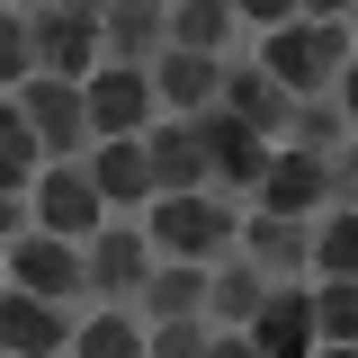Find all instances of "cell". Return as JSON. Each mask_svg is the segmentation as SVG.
Returning <instances> with one entry per match:
<instances>
[{
    "label": "cell",
    "instance_id": "f1b7e54d",
    "mask_svg": "<svg viewBox=\"0 0 358 358\" xmlns=\"http://www.w3.org/2000/svg\"><path fill=\"white\" fill-rule=\"evenodd\" d=\"M27 224H36V215H27V188H0V251H9Z\"/></svg>",
    "mask_w": 358,
    "mask_h": 358
},
{
    "label": "cell",
    "instance_id": "7c38bea8",
    "mask_svg": "<svg viewBox=\"0 0 358 358\" xmlns=\"http://www.w3.org/2000/svg\"><path fill=\"white\" fill-rule=\"evenodd\" d=\"M242 341H251V358H313V305H305V287H268L260 305H251V322H242Z\"/></svg>",
    "mask_w": 358,
    "mask_h": 358
},
{
    "label": "cell",
    "instance_id": "6da1fadb",
    "mask_svg": "<svg viewBox=\"0 0 358 358\" xmlns=\"http://www.w3.org/2000/svg\"><path fill=\"white\" fill-rule=\"evenodd\" d=\"M233 224L242 206L224 197V188H179V197H152L143 206V242H152V260H224L233 251Z\"/></svg>",
    "mask_w": 358,
    "mask_h": 358
},
{
    "label": "cell",
    "instance_id": "836d02e7",
    "mask_svg": "<svg viewBox=\"0 0 358 358\" xmlns=\"http://www.w3.org/2000/svg\"><path fill=\"white\" fill-rule=\"evenodd\" d=\"M143 9H171V0H143Z\"/></svg>",
    "mask_w": 358,
    "mask_h": 358
},
{
    "label": "cell",
    "instance_id": "2e32d148",
    "mask_svg": "<svg viewBox=\"0 0 358 358\" xmlns=\"http://www.w3.org/2000/svg\"><path fill=\"white\" fill-rule=\"evenodd\" d=\"M143 322H206V268L197 260H152V278L134 287Z\"/></svg>",
    "mask_w": 358,
    "mask_h": 358
},
{
    "label": "cell",
    "instance_id": "ffe728a7",
    "mask_svg": "<svg viewBox=\"0 0 358 358\" xmlns=\"http://www.w3.org/2000/svg\"><path fill=\"white\" fill-rule=\"evenodd\" d=\"M242 36V18H233V0H171L162 9V45H179V54H215Z\"/></svg>",
    "mask_w": 358,
    "mask_h": 358
},
{
    "label": "cell",
    "instance_id": "30bf717a",
    "mask_svg": "<svg viewBox=\"0 0 358 358\" xmlns=\"http://www.w3.org/2000/svg\"><path fill=\"white\" fill-rule=\"evenodd\" d=\"M143 278H152V242H143V224H99V233L81 242V287H90V296L134 305Z\"/></svg>",
    "mask_w": 358,
    "mask_h": 358
},
{
    "label": "cell",
    "instance_id": "8fae6325",
    "mask_svg": "<svg viewBox=\"0 0 358 358\" xmlns=\"http://www.w3.org/2000/svg\"><path fill=\"white\" fill-rule=\"evenodd\" d=\"M72 305H45V296H18V287H0V350L9 358H63L72 350Z\"/></svg>",
    "mask_w": 358,
    "mask_h": 358
},
{
    "label": "cell",
    "instance_id": "ba28073f",
    "mask_svg": "<svg viewBox=\"0 0 358 358\" xmlns=\"http://www.w3.org/2000/svg\"><path fill=\"white\" fill-rule=\"evenodd\" d=\"M27 215H36V233L90 242V233L108 224V206H99V188H90V171H81V162H45V171L27 179Z\"/></svg>",
    "mask_w": 358,
    "mask_h": 358
},
{
    "label": "cell",
    "instance_id": "9c48e42d",
    "mask_svg": "<svg viewBox=\"0 0 358 358\" xmlns=\"http://www.w3.org/2000/svg\"><path fill=\"white\" fill-rule=\"evenodd\" d=\"M81 117H90V143H126V134H143L162 108H152V81H143V72L99 63V72L81 81Z\"/></svg>",
    "mask_w": 358,
    "mask_h": 358
},
{
    "label": "cell",
    "instance_id": "e0dca14e",
    "mask_svg": "<svg viewBox=\"0 0 358 358\" xmlns=\"http://www.w3.org/2000/svg\"><path fill=\"white\" fill-rule=\"evenodd\" d=\"M152 54H162V9H143V0H108V9H99V63L143 72Z\"/></svg>",
    "mask_w": 358,
    "mask_h": 358
},
{
    "label": "cell",
    "instance_id": "f546056e",
    "mask_svg": "<svg viewBox=\"0 0 358 358\" xmlns=\"http://www.w3.org/2000/svg\"><path fill=\"white\" fill-rule=\"evenodd\" d=\"M296 18H322V27H350V0H296Z\"/></svg>",
    "mask_w": 358,
    "mask_h": 358
},
{
    "label": "cell",
    "instance_id": "4dcf8cb0",
    "mask_svg": "<svg viewBox=\"0 0 358 358\" xmlns=\"http://www.w3.org/2000/svg\"><path fill=\"white\" fill-rule=\"evenodd\" d=\"M197 358H251V341H242V331H206V350Z\"/></svg>",
    "mask_w": 358,
    "mask_h": 358
},
{
    "label": "cell",
    "instance_id": "d6a6232c",
    "mask_svg": "<svg viewBox=\"0 0 358 358\" xmlns=\"http://www.w3.org/2000/svg\"><path fill=\"white\" fill-rule=\"evenodd\" d=\"M313 358H350V350H331V341H313Z\"/></svg>",
    "mask_w": 358,
    "mask_h": 358
},
{
    "label": "cell",
    "instance_id": "5b68a950",
    "mask_svg": "<svg viewBox=\"0 0 358 358\" xmlns=\"http://www.w3.org/2000/svg\"><path fill=\"white\" fill-rule=\"evenodd\" d=\"M188 134H197V152H206V188L224 179V197H251L260 188V171H268V134H251L242 117H224V108H197L188 117Z\"/></svg>",
    "mask_w": 358,
    "mask_h": 358
},
{
    "label": "cell",
    "instance_id": "1f68e13d",
    "mask_svg": "<svg viewBox=\"0 0 358 358\" xmlns=\"http://www.w3.org/2000/svg\"><path fill=\"white\" fill-rule=\"evenodd\" d=\"M54 9H81V18H99V9H108V0H54Z\"/></svg>",
    "mask_w": 358,
    "mask_h": 358
},
{
    "label": "cell",
    "instance_id": "3957f363",
    "mask_svg": "<svg viewBox=\"0 0 358 358\" xmlns=\"http://www.w3.org/2000/svg\"><path fill=\"white\" fill-rule=\"evenodd\" d=\"M260 72L287 99H313L331 72H350V27H322V18H287L260 36Z\"/></svg>",
    "mask_w": 358,
    "mask_h": 358
},
{
    "label": "cell",
    "instance_id": "8992f818",
    "mask_svg": "<svg viewBox=\"0 0 358 358\" xmlns=\"http://www.w3.org/2000/svg\"><path fill=\"white\" fill-rule=\"evenodd\" d=\"M9 99H18V117H27V134H36V152H45V162H81V152H90L81 81H45V72H27Z\"/></svg>",
    "mask_w": 358,
    "mask_h": 358
},
{
    "label": "cell",
    "instance_id": "9a60e30c",
    "mask_svg": "<svg viewBox=\"0 0 358 358\" xmlns=\"http://www.w3.org/2000/svg\"><path fill=\"white\" fill-rule=\"evenodd\" d=\"M215 108H224V117H242L251 134H268V143H278V134H287V117H296V99H287V90L268 81L260 63H224V81H215Z\"/></svg>",
    "mask_w": 358,
    "mask_h": 358
},
{
    "label": "cell",
    "instance_id": "7402d4cb",
    "mask_svg": "<svg viewBox=\"0 0 358 358\" xmlns=\"http://www.w3.org/2000/svg\"><path fill=\"white\" fill-rule=\"evenodd\" d=\"M63 358H143V322H126L117 305H99L72 322V350Z\"/></svg>",
    "mask_w": 358,
    "mask_h": 358
},
{
    "label": "cell",
    "instance_id": "e575fe53",
    "mask_svg": "<svg viewBox=\"0 0 358 358\" xmlns=\"http://www.w3.org/2000/svg\"><path fill=\"white\" fill-rule=\"evenodd\" d=\"M0 9H18V0H0Z\"/></svg>",
    "mask_w": 358,
    "mask_h": 358
},
{
    "label": "cell",
    "instance_id": "cb8c5ba5",
    "mask_svg": "<svg viewBox=\"0 0 358 358\" xmlns=\"http://www.w3.org/2000/svg\"><path fill=\"white\" fill-rule=\"evenodd\" d=\"M305 305H313V341H331V350H350V341H358V287H350V278L305 287Z\"/></svg>",
    "mask_w": 358,
    "mask_h": 358
},
{
    "label": "cell",
    "instance_id": "ac0fdd59",
    "mask_svg": "<svg viewBox=\"0 0 358 358\" xmlns=\"http://www.w3.org/2000/svg\"><path fill=\"white\" fill-rule=\"evenodd\" d=\"M90 188H99V206H152V171H143V143H90L81 152Z\"/></svg>",
    "mask_w": 358,
    "mask_h": 358
},
{
    "label": "cell",
    "instance_id": "83f0119b",
    "mask_svg": "<svg viewBox=\"0 0 358 358\" xmlns=\"http://www.w3.org/2000/svg\"><path fill=\"white\" fill-rule=\"evenodd\" d=\"M233 18H242V27H287V18H296V0H233Z\"/></svg>",
    "mask_w": 358,
    "mask_h": 358
},
{
    "label": "cell",
    "instance_id": "44dd1931",
    "mask_svg": "<svg viewBox=\"0 0 358 358\" xmlns=\"http://www.w3.org/2000/svg\"><path fill=\"white\" fill-rule=\"evenodd\" d=\"M268 296V278L242 251H224V260H206V322H224V331H242L251 322V305Z\"/></svg>",
    "mask_w": 358,
    "mask_h": 358
},
{
    "label": "cell",
    "instance_id": "52a82bcc",
    "mask_svg": "<svg viewBox=\"0 0 358 358\" xmlns=\"http://www.w3.org/2000/svg\"><path fill=\"white\" fill-rule=\"evenodd\" d=\"M27 63H36L45 81H90V72H99V18L36 0V9H27Z\"/></svg>",
    "mask_w": 358,
    "mask_h": 358
},
{
    "label": "cell",
    "instance_id": "d4e9b609",
    "mask_svg": "<svg viewBox=\"0 0 358 358\" xmlns=\"http://www.w3.org/2000/svg\"><path fill=\"white\" fill-rule=\"evenodd\" d=\"M36 171H45V152H36V134H27V117H18V99L0 90V188H27Z\"/></svg>",
    "mask_w": 358,
    "mask_h": 358
},
{
    "label": "cell",
    "instance_id": "5bb4252c",
    "mask_svg": "<svg viewBox=\"0 0 358 358\" xmlns=\"http://www.w3.org/2000/svg\"><path fill=\"white\" fill-rule=\"evenodd\" d=\"M143 143V171H152V197H179V188H206V152H197V134L188 117H152V126L134 134Z\"/></svg>",
    "mask_w": 358,
    "mask_h": 358
},
{
    "label": "cell",
    "instance_id": "8d00e7d4",
    "mask_svg": "<svg viewBox=\"0 0 358 358\" xmlns=\"http://www.w3.org/2000/svg\"><path fill=\"white\" fill-rule=\"evenodd\" d=\"M0 358H9V350H0Z\"/></svg>",
    "mask_w": 358,
    "mask_h": 358
},
{
    "label": "cell",
    "instance_id": "d6986e66",
    "mask_svg": "<svg viewBox=\"0 0 358 358\" xmlns=\"http://www.w3.org/2000/svg\"><path fill=\"white\" fill-rule=\"evenodd\" d=\"M233 251L260 268V278H296V268H305V224L251 206V224H233Z\"/></svg>",
    "mask_w": 358,
    "mask_h": 358
},
{
    "label": "cell",
    "instance_id": "603a6c76",
    "mask_svg": "<svg viewBox=\"0 0 358 358\" xmlns=\"http://www.w3.org/2000/svg\"><path fill=\"white\" fill-rule=\"evenodd\" d=\"M305 268L313 278H350L358 268V215L350 206H331L322 224H305Z\"/></svg>",
    "mask_w": 358,
    "mask_h": 358
},
{
    "label": "cell",
    "instance_id": "4fadbf2b",
    "mask_svg": "<svg viewBox=\"0 0 358 358\" xmlns=\"http://www.w3.org/2000/svg\"><path fill=\"white\" fill-rule=\"evenodd\" d=\"M143 81H152V108H162V117H197V108H215L224 63H215V54H179V45H162V54L143 63Z\"/></svg>",
    "mask_w": 358,
    "mask_h": 358
},
{
    "label": "cell",
    "instance_id": "4316f807",
    "mask_svg": "<svg viewBox=\"0 0 358 358\" xmlns=\"http://www.w3.org/2000/svg\"><path fill=\"white\" fill-rule=\"evenodd\" d=\"M206 350V322H152L143 331V358H197Z\"/></svg>",
    "mask_w": 358,
    "mask_h": 358
},
{
    "label": "cell",
    "instance_id": "277c9868",
    "mask_svg": "<svg viewBox=\"0 0 358 358\" xmlns=\"http://www.w3.org/2000/svg\"><path fill=\"white\" fill-rule=\"evenodd\" d=\"M0 278L18 287V296H45V305H81V242H63V233H18L9 251H0Z\"/></svg>",
    "mask_w": 358,
    "mask_h": 358
},
{
    "label": "cell",
    "instance_id": "7a4b0ae2",
    "mask_svg": "<svg viewBox=\"0 0 358 358\" xmlns=\"http://www.w3.org/2000/svg\"><path fill=\"white\" fill-rule=\"evenodd\" d=\"M350 152H331V162H322V152H296V143H287V152H268V171H260V188H251V206H260V215H296V224H313L322 215V206H350Z\"/></svg>",
    "mask_w": 358,
    "mask_h": 358
},
{
    "label": "cell",
    "instance_id": "d590c367",
    "mask_svg": "<svg viewBox=\"0 0 358 358\" xmlns=\"http://www.w3.org/2000/svg\"><path fill=\"white\" fill-rule=\"evenodd\" d=\"M0 287H9V278H0Z\"/></svg>",
    "mask_w": 358,
    "mask_h": 358
},
{
    "label": "cell",
    "instance_id": "484cf974",
    "mask_svg": "<svg viewBox=\"0 0 358 358\" xmlns=\"http://www.w3.org/2000/svg\"><path fill=\"white\" fill-rule=\"evenodd\" d=\"M27 72H36V63H27V18H18V9H0V90H18Z\"/></svg>",
    "mask_w": 358,
    "mask_h": 358
}]
</instances>
